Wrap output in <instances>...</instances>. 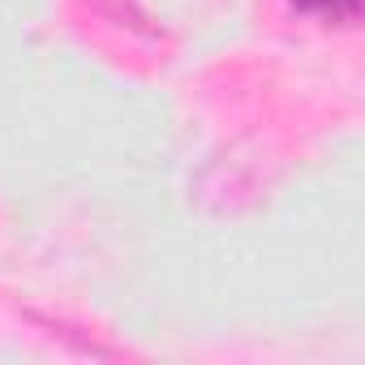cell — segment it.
I'll return each instance as SVG.
<instances>
[{
    "label": "cell",
    "instance_id": "cell-1",
    "mask_svg": "<svg viewBox=\"0 0 365 365\" xmlns=\"http://www.w3.org/2000/svg\"><path fill=\"white\" fill-rule=\"evenodd\" d=\"M288 5L318 22H356L361 14V0H288Z\"/></svg>",
    "mask_w": 365,
    "mask_h": 365
}]
</instances>
